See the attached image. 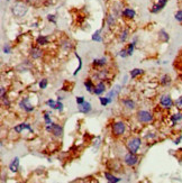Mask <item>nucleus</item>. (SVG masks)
Wrapping results in <instances>:
<instances>
[{"instance_id": "f257e3e1", "label": "nucleus", "mask_w": 182, "mask_h": 183, "mask_svg": "<svg viewBox=\"0 0 182 183\" xmlns=\"http://www.w3.org/2000/svg\"><path fill=\"white\" fill-rule=\"evenodd\" d=\"M28 10V8H27V5L24 4V2H21V1H16L14 6H12V8H11V11H12V14L16 16V17H23L24 15H26V12Z\"/></svg>"}, {"instance_id": "f03ea898", "label": "nucleus", "mask_w": 182, "mask_h": 183, "mask_svg": "<svg viewBox=\"0 0 182 183\" xmlns=\"http://www.w3.org/2000/svg\"><path fill=\"white\" fill-rule=\"evenodd\" d=\"M141 138L138 137H135V138H131L128 141L127 143V148H128V151L131 153H136L138 151V148L141 147Z\"/></svg>"}, {"instance_id": "7ed1b4c3", "label": "nucleus", "mask_w": 182, "mask_h": 183, "mask_svg": "<svg viewBox=\"0 0 182 183\" xmlns=\"http://www.w3.org/2000/svg\"><path fill=\"white\" fill-rule=\"evenodd\" d=\"M125 132V124L124 122H115L114 125H112V134L114 135H116V136H120L123 135Z\"/></svg>"}, {"instance_id": "20e7f679", "label": "nucleus", "mask_w": 182, "mask_h": 183, "mask_svg": "<svg viewBox=\"0 0 182 183\" xmlns=\"http://www.w3.org/2000/svg\"><path fill=\"white\" fill-rule=\"evenodd\" d=\"M137 118L141 122H152V115L148 111H145V110H142V111L137 112Z\"/></svg>"}, {"instance_id": "39448f33", "label": "nucleus", "mask_w": 182, "mask_h": 183, "mask_svg": "<svg viewBox=\"0 0 182 183\" xmlns=\"http://www.w3.org/2000/svg\"><path fill=\"white\" fill-rule=\"evenodd\" d=\"M137 162H138V157L135 155V153L129 152L126 156H125V163H126L127 165H129V166H134V165H136Z\"/></svg>"}, {"instance_id": "423d86ee", "label": "nucleus", "mask_w": 182, "mask_h": 183, "mask_svg": "<svg viewBox=\"0 0 182 183\" xmlns=\"http://www.w3.org/2000/svg\"><path fill=\"white\" fill-rule=\"evenodd\" d=\"M47 132H52L55 136H61L62 134H63V128L61 127L60 125H56V124H52V125H48L47 127Z\"/></svg>"}, {"instance_id": "0eeeda50", "label": "nucleus", "mask_w": 182, "mask_h": 183, "mask_svg": "<svg viewBox=\"0 0 182 183\" xmlns=\"http://www.w3.org/2000/svg\"><path fill=\"white\" fill-rule=\"evenodd\" d=\"M160 103H161V106H163L164 108H171L173 106V101H172V99L170 96H162L161 99H160Z\"/></svg>"}, {"instance_id": "6e6552de", "label": "nucleus", "mask_w": 182, "mask_h": 183, "mask_svg": "<svg viewBox=\"0 0 182 183\" xmlns=\"http://www.w3.org/2000/svg\"><path fill=\"white\" fill-rule=\"evenodd\" d=\"M19 106L23 108L25 111H27V112H30V111H33V110H34V107H33V106H32V105L29 103V99H28V98H25V99H23V100L20 101Z\"/></svg>"}, {"instance_id": "1a4fd4ad", "label": "nucleus", "mask_w": 182, "mask_h": 183, "mask_svg": "<svg viewBox=\"0 0 182 183\" xmlns=\"http://www.w3.org/2000/svg\"><path fill=\"white\" fill-rule=\"evenodd\" d=\"M121 15L124 16V17H126V18L131 19V18H134V17L136 16V12H135L134 9H131V8H125L124 10L121 11Z\"/></svg>"}, {"instance_id": "9d476101", "label": "nucleus", "mask_w": 182, "mask_h": 183, "mask_svg": "<svg viewBox=\"0 0 182 183\" xmlns=\"http://www.w3.org/2000/svg\"><path fill=\"white\" fill-rule=\"evenodd\" d=\"M91 110V103L90 102H83V103H81L79 105V111L80 112H83V113H88V112H90Z\"/></svg>"}, {"instance_id": "9b49d317", "label": "nucleus", "mask_w": 182, "mask_h": 183, "mask_svg": "<svg viewBox=\"0 0 182 183\" xmlns=\"http://www.w3.org/2000/svg\"><path fill=\"white\" fill-rule=\"evenodd\" d=\"M23 129H28L30 132H34V130H33V128L30 127L28 124H20V125H18V126H16L15 127V132H21V130Z\"/></svg>"}, {"instance_id": "f8f14e48", "label": "nucleus", "mask_w": 182, "mask_h": 183, "mask_svg": "<svg viewBox=\"0 0 182 183\" xmlns=\"http://www.w3.org/2000/svg\"><path fill=\"white\" fill-rule=\"evenodd\" d=\"M105 89H106L105 83H103V82H99V83L97 84L96 89L93 90V92H95V94H97V96H100L101 93L105 91Z\"/></svg>"}, {"instance_id": "ddd939ff", "label": "nucleus", "mask_w": 182, "mask_h": 183, "mask_svg": "<svg viewBox=\"0 0 182 183\" xmlns=\"http://www.w3.org/2000/svg\"><path fill=\"white\" fill-rule=\"evenodd\" d=\"M9 168L12 171V172H17L18 168H19V158L16 157L15 160L11 162V164L9 165Z\"/></svg>"}, {"instance_id": "4468645a", "label": "nucleus", "mask_w": 182, "mask_h": 183, "mask_svg": "<svg viewBox=\"0 0 182 183\" xmlns=\"http://www.w3.org/2000/svg\"><path fill=\"white\" fill-rule=\"evenodd\" d=\"M30 55H32L33 59H40V56H42V51H40V48L33 47L32 51H30Z\"/></svg>"}, {"instance_id": "2eb2a0df", "label": "nucleus", "mask_w": 182, "mask_h": 183, "mask_svg": "<svg viewBox=\"0 0 182 183\" xmlns=\"http://www.w3.org/2000/svg\"><path fill=\"white\" fill-rule=\"evenodd\" d=\"M165 6L167 5H164V4H159V2H157L156 5L153 6V8L151 9V11L153 12V14H157V12H160V11H161L162 9L165 7Z\"/></svg>"}, {"instance_id": "dca6fc26", "label": "nucleus", "mask_w": 182, "mask_h": 183, "mask_svg": "<svg viewBox=\"0 0 182 183\" xmlns=\"http://www.w3.org/2000/svg\"><path fill=\"white\" fill-rule=\"evenodd\" d=\"M123 103H124L125 107L128 108V109H134V108H135V102L133 101L131 99H124V100H123Z\"/></svg>"}, {"instance_id": "f3484780", "label": "nucleus", "mask_w": 182, "mask_h": 183, "mask_svg": "<svg viewBox=\"0 0 182 183\" xmlns=\"http://www.w3.org/2000/svg\"><path fill=\"white\" fill-rule=\"evenodd\" d=\"M105 178L109 181V182H119L120 181V179H118V178H116V176H114V175H111L110 173H108V172H106L105 173Z\"/></svg>"}, {"instance_id": "a211bd4d", "label": "nucleus", "mask_w": 182, "mask_h": 183, "mask_svg": "<svg viewBox=\"0 0 182 183\" xmlns=\"http://www.w3.org/2000/svg\"><path fill=\"white\" fill-rule=\"evenodd\" d=\"M36 42H37L38 45H45V44L48 43V37H46V36H40L36 40Z\"/></svg>"}, {"instance_id": "6ab92c4d", "label": "nucleus", "mask_w": 182, "mask_h": 183, "mask_svg": "<svg viewBox=\"0 0 182 183\" xmlns=\"http://www.w3.org/2000/svg\"><path fill=\"white\" fill-rule=\"evenodd\" d=\"M174 65L182 72V53L180 54V56H178V59H175V64Z\"/></svg>"}, {"instance_id": "aec40b11", "label": "nucleus", "mask_w": 182, "mask_h": 183, "mask_svg": "<svg viewBox=\"0 0 182 183\" xmlns=\"http://www.w3.org/2000/svg\"><path fill=\"white\" fill-rule=\"evenodd\" d=\"M102 29H99V31H97L96 33H93V35H92V41H96V42H101L102 41V38L100 37V33Z\"/></svg>"}, {"instance_id": "412c9836", "label": "nucleus", "mask_w": 182, "mask_h": 183, "mask_svg": "<svg viewBox=\"0 0 182 183\" xmlns=\"http://www.w3.org/2000/svg\"><path fill=\"white\" fill-rule=\"evenodd\" d=\"M136 42V38H134V42H131L129 46H128V48H127V53H128V56H131L133 54V52H134V48H135V43Z\"/></svg>"}, {"instance_id": "4be33fe9", "label": "nucleus", "mask_w": 182, "mask_h": 183, "mask_svg": "<svg viewBox=\"0 0 182 183\" xmlns=\"http://www.w3.org/2000/svg\"><path fill=\"white\" fill-rule=\"evenodd\" d=\"M159 34H160V37H161L162 40H163V42H167V41H169V38H170V37H169V34H167V33L164 31V29H161Z\"/></svg>"}, {"instance_id": "5701e85b", "label": "nucleus", "mask_w": 182, "mask_h": 183, "mask_svg": "<svg viewBox=\"0 0 182 183\" xmlns=\"http://www.w3.org/2000/svg\"><path fill=\"white\" fill-rule=\"evenodd\" d=\"M142 73H143V70H141V69H134V70H131V79L136 78L137 75H139V74H142Z\"/></svg>"}, {"instance_id": "b1692460", "label": "nucleus", "mask_w": 182, "mask_h": 183, "mask_svg": "<svg viewBox=\"0 0 182 183\" xmlns=\"http://www.w3.org/2000/svg\"><path fill=\"white\" fill-rule=\"evenodd\" d=\"M161 83L163 84V86H167V84H170V83H171V78H170L169 75H164L163 78H162Z\"/></svg>"}, {"instance_id": "393cba45", "label": "nucleus", "mask_w": 182, "mask_h": 183, "mask_svg": "<svg viewBox=\"0 0 182 183\" xmlns=\"http://www.w3.org/2000/svg\"><path fill=\"white\" fill-rule=\"evenodd\" d=\"M181 119H182V113H175V115H173L171 117V120L173 122V124L180 122Z\"/></svg>"}, {"instance_id": "a878e982", "label": "nucleus", "mask_w": 182, "mask_h": 183, "mask_svg": "<svg viewBox=\"0 0 182 183\" xmlns=\"http://www.w3.org/2000/svg\"><path fill=\"white\" fill-rule=\"evenodd\" d=\"M84 86H86V89L89 92H92V89H93V84H92V81H91V80H87V81L84 82Z\"/></svg>"}, {"instance_id": "bb28decb", "label": "nucleus", "mask_w": 182, "mask_h": 183, "mask_svg": "<svg viewBox=\"0 0 182 183\" xmlns=\"http://www.w3.org/2000/svg\"><path fill=\"white\" fill-rule=\"evenodd\" d=\"M93 64L95 65H98V66H102L106 64V59L103 57V59H100V60H93Z\"/></svg>"}, {"instance_id": "cd10ccee", "label": "nucleus", "mask_w": 182, "mask_h": 183, "mask_svg": "<svg viewBox=\"0 0 182 183\" xmlns=\"http://www.w3.org/2000/svg\"><path fill=\"white\" fill-rule=\"evenodd\" d=\"M48 106H50L51 108H53V109H59V105H57V102H55L54 100H52V99H50V100H47V102H46Z\"/></svg>"}, {"instance_id": "c85d7f7f", "label": "nucleus", "mask_w": 182, "mask_h": 183, "mask_svg": "<svg viewBox=\"0 0 182 183\" xmlns=\"http://www.w3.org/2000/svg\"><path fill=\"white\" fill-rule=\"evenodd\" d=\"M100 99V103L102 106H107L108 103H110L111 102V98L107 97V98H99Z\"/></svg>"}, {"instance_id": "c756f323", "label": "nucleus", "mask_w": 182, "mask_h": 183, "mask_svg": "<svg viewBox=\"0 0 182 183\" xmlns=\"http://www.w3.org/2000/svg\"><path fill=\"white\" fill-rule=\"evenodd\" d=\"M107 24H108V26H114V24H115V17L112 15H109L107 17Z\"/></svg>"}, {"instance_id": "7c9ffc66", "label": "nucleus", "mask_w": 182, "mask_h": 183, "mask_svg": "<svg viewBox=\"0 0 182 183\" xmlns=\"http://www.w3.org/2000/svg\"><path fill=\"white\" fill-rule=\"evenodd\" d=\"M76 59L79 60V67H78V69H76V72L73 73L74 75H76V74H78V72L80 71L81 67H82V61H81V57H80V56H79V55H78V53H76Z\"/></svg>"}, {"instance_id": "2f4dec72", "label": "nucleus", "mask_w": 182, "mask_h": 183, "mask_svg": "<svg viewBox=\"0 0 182 183\" xmlns=\"http://www.w3.org/2000/svg\"><path fill=\"white\" fill-rule=\"evenodd\" d=\"M127 37H128V31H124L120 34V37H119V40H120V42H125L127 40Z\"/></svg>"}, {"instance_id": "473e14b6", "label": "nucleus", "mask_w": 182, "mask_h": 183, "mask_svg": "<svg viewBox=\"0 0 182 183\" xmlns=\"http://www.w3.org/2000/svg\"><path fill=\"white\" fill-rule=\"evenodd\" d=\"M174 18H175V20H178V21H180V23H182V10H179L174 15Z\"/></svg>"}, {"instance_id": "72a5a7b5", "label": "nucleus", "mask_w": 182, "mask_h": 183, "mask_svg": "<svg viewBox=\"0 0 182 183\" xmlns=\"http://www.w3.org/2000/svg\"><path fill=\"white\" fill-rule=\"evenodd\" d=\"M46 86H47V80H46V79H43V80L40 82V89H45Z\"/></svg>"}, {"instance_id": "f704fd0d", "label": "nucleus", "mask_w": 182, "mask_h": 183, "mask_svg": "<svg viewBox=\"0 0 182 183\" xmlns=\"http://www.w3.org/2000/svg\"><path fill=\"white\" fill-rule=\"evenodd\" d=\"M47 19H48L50 21H52V23H54V24L56 23V17H55V15H48V16H47Z\"/></svg>"}, {"instance_id": "c9c22d12", "label": "nucleus", "mask_w": 182, "mask_h": 183, "mask_svg": "<svg viewBox=\"0 0 182 183\" xmlns=\"http://www.w3.org/2000/svg\"><path fill=\"white\" fill-rule=\"evenodd\" d=\"M44 119H45V122H46V125H51V118L50 116H48V113H45V116H44Z\"/></svg>"}, {"instance_id": "e433bc0d", "label": "nucleus", "mask_w": 182, "mask_h": 183, "mask_svg": "<svg viewBox=\"0 0 182 183\" xmlns=\"http://www.w3.org/2000/svg\"><path fill=\"white\" fill-rule=\"evenodd\" d=\"M177 106H178V108H180V109H182V97H180L179 99L177 100Z\"/></svg>"}, {"instance_id": "4c0bfd02", "label": "nucleus", "mask_w": 182, "mask_h": 183, "mask_svg": "<svg viewBox=\"0 0 182 183\" xmlns=\"http://www.w3.org/2000/svg\"><path fill=\"white\" fill-rule=\"evenodd\" d=\"M119 55H120L121 57H126V56H128L127 50H123V51H120V52H119Z\"/></svg>"}, {"instance_id": "58836bf2", "label": "nucleus", "mask_w": 182, "mask_h": 183, "mask_svg": "<svg viewBox=\"0 0 182 183\" xmlns=\"http://www.w3.org/2000/svg\"><path fill=\"white\" fill-rule=\"evenodd\" d=\"M4 52H5L6 54H9L10 53V46L8 44H6L5 47H4Z\"/></svg>"}, {"instance_id": "ea45409f", "label": "nucleus", "mask_w": 182, "mask_h": 183, "mask_svg": "<svg viewBox=\"0 0 182 183\" xmlns=\"http://www.w3.org/2000/svg\"><path fill=\"white\" fill-rule=\"evenodd\" d=\"M83 102H84V98L83 97L76 98V103H78V105H81V103H83Z\"/></svg>"}, {"instance_id": "a19ab883", "label": "nucleus", "mask_w": 182, "mask_h": 183, "mask_svg": "<svg viewBox=\"0 0 182 183\" xmlns=\"http://www.w3.org/2000/svg\"><path fill=\"white\" fill-rule=\"evenodd\" d=\"M157 2H159V4H164V5H167V0H157Z\"/></svg>"}, {"instance_id": "79ce46f5", "label": "nucleus", "mask_w": 182, "mask_h": 183, "mask_svg": "<svg viewBox=\"0 0 182 183\" xmlns=\"http://www.w3.org/2000/svg\"><path fill=\"white\" fill-rule=\"evenodd\" d=\"M7 1H9V0H7Z\"/></svg>"}]
</instances>
